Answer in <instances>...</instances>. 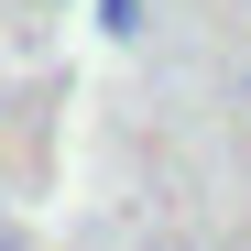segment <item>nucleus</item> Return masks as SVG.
Masks as SVG:
<instances>
[{"label":"nucleus","instance_id":"3","mask_svg":"<svg viewBox=\"0 0 251 251\" xmlns=\"http://www.w3.org/2000/svg\"><path fill=\"white\" fill-rule=\"evenodd\" d=\"M0 251H11V240H0Z\"/></svg>","mask_w":251,"mask_h":251},{"label":"nucleus","instance_id":"2","mask_svg":"<svg viewBox=\"0 0 251 251\" xmlns=\"http://www.w3.org/2000/svg\"><path fill=\"white\" fill-rule=\"evenodd\" d=\"M240 99H251V66H240Z\"/></svg>","mask_w":251,"mask_h":251},{"label":"nucleus","instance_id":"1","mask_svg":"<svg viewBox=\"0 0 251 251\" xmlns=\"http://www.w3.org/2000/svg\"><path fill=\"white\" fill-rule=\"evenodd\" d=\"M99 33H142V0H99Z\"/></svg>","mask_w":251,"mask_h":251}]
</instances>
